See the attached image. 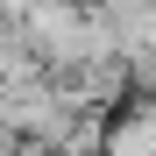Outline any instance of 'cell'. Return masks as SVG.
Segmentation results:
<instances>
[{
  "mask_svg": "<svg viewBox=\"0 0 156 156\" xmlns=\"http://www.w3.org/2000/svg\"><path fill=\"white\" fill-rule=\"evenodd\" d=\"M99 156H156V92L121 99L99 128Z\"/></svg>",
  "mask_w": 156,
  "mask_h": 156,
  "instance_id": "1",
  "label": "cell"
}]
</instances>
